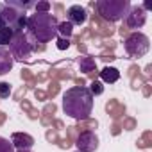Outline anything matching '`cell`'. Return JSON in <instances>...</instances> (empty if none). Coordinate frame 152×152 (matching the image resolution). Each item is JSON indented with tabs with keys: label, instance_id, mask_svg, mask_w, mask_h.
Wrapping results in <instances>:
<instances>
[{
	"label": "cell",
	"instance_id": "6da1fadb",
	"mask_svg": "<svg viewBox=\"0 0 152 152\" xmlns=\"http://www.w3.org/2000/svg\"><path fill=\"white\" fill-rule=\"evenodd\" d=\"M63 109L68 116H72L77 122L86 120L93 109V95L84 86H73L66 90V93L63 95Z\"/></svg>",
	"mask_w": 152,
	"mask_h": 152
},
{
	"label": "cell",
	"instance_id": "7a4b0ae2",
	"mask_svg": "<svg viewBox=\"0 0 152 152\" xmlns=\"http://www.w3.org/2000/svg\"><path fill=\"white\" fill-rule=\"evenodd\" d=\"M32 7V2L20 0H6L0 4V29H11L15 34L27 29V9Z\"/></svg>",
	"mask_w": 152,
	"mask_h": 152
},
{
	"label": "cell",
	"instance_id": "3957f363",
	"mask_svg": "<svg viewBox=\"0 0 152 152\" xmlns=\"http://www.w3.org/2000/svg\"><path fill=\"white\" fill-rule=\"evenodd\" d=\"M57 18L50 13H34L27 18V29H29V39L48 43L57 34Z\"/></svg>",
	"mask_w": 152,
	"mask_h": 152
},
{
	"label": "cell",
	"instance_id": "277c9868",
	"mask_svg": "<svg viewBox=\"0 0 152 152\" xmlns=\"http://www.w3.org/2000/svg\"><path fill=\"white\" fill-rule=\"evenodd\" d=\"M93 7L97 9V15L102 20L113 23L127 16L131 4H129V0H99V2H95Z\"/></svg>",
	"mask_w": 152,
	"mask_h": 152
},
{
	"label": "cell",
	"instance_id": "5b68a950",
	"mask_svg": "<svg viewBox=\"0 0 152 152\" xmlns=\"http://www.w3.org/2000/svg\"><path fill=\"white\" fill-rule=\"evenodd\" d=\"M125 45V52L131 56V57H143L147 52H148V48H150V43H148V38L143 34V32H132V34H129L127 38H125V41H124Z\"/></svg>",
	"mask_w": 152,
	"mask_h": 152
},
{
	"label": "cell",
	"instance_id": "8992f818",
	"mask_svg": "<svg viewBox=\"0 0 152 152\" xmlns=\"http://www.w3.org/2000/svg\"><path fill=\"white\" fill-rule=\"evenodd\" d=\"M9 48H11V56L13 59L16 61H27L32 54V47H31V41L27 38V34L23 32H16L9 43Z\"/></svg>",
	"mask_w": 152,
	"mask_h": 152
},
{
	"label": "cell",
	"instance_id": "52a82bcc",
	"mask_svg": "<svg viewBox=\"0 0 152 152\" xmlns=\"http://www.w3.org/2000/svg\"><path fill=\"white\" fill-rule=\"evenodd\" d=\"M73 145H77L79 152H95L99 148V138L93 131H84L77 134Z\"/></svg>",
	"mask_w": 152,
	"mask_h": 152
},
{
	"label": "cell",
	"instance_id": "ba28073f",
	"mask_svg": "<svg viewBox=\"0 0 152 152\" xmlns=\"http://www.w3.org/2000/svg\"><path fill=\"white\" fill-rule=\"evenodd\" d=\"M90 20H91V27H90V29L93 31V34H95L97 38H111V36L116 32V27H115L113 23L102 20L99 15H91Z\"/></svg>",
	"mask_w": 152,
	"mask_h": 152
},
{
	"label": "cell",
	"instance_id": "9c48e42d",
	"mask_svg": "<svg viewBox=\"0 0 152 152\" xmlns=\"http://www.w3.org/2000/svg\"><path fill=\"white\" fill-rule=\"evenodd\" d=\"M147 22V13L141 9V6H134L129 9L127 16L124 18V25L127 29H141Z\"/></svg>",
	"mask_w": 152,
	"mask_h": 152
},
{
	"label": "cell",
	"instance_id": "30bf717a",
	"mask_svg": "<svg viewBox=\"0 0 152 152\" xmlns=\"http://www.w3.org/2000/svg\"><path fill=\"white\" fill-rule=\"evenodd\" d=\"M66 16H68V22H70L72 25H83V23H86V20H88V13H86V9L81 7V6H72V7H68Z\"/></svg>",
	"mask_w": 152,
	"mask_h": 152
},
{
	"label": "cell",
	"instance_id": "8fae6325",
	"mask_svg": "<svg viewBox=\"0 0 152 152\" xmlns=\"http://www.w3.org/2000/svg\"><path fill=\"white\" fill-rule=\"evenodd\" d=\"M11 143L13 147H16L18 150H29L34 145V138L27 132H13L11 136Z\"/></svg>",
	"mask_w": 152,
	"mask_h": 152
},
{
	"label": "cell",
	"instance_id": "7c38bea8",
	"mask_svg": "<svg viewBox=\"0 0 152 152\" xmlns=\"http://www.w3.org/2000/svg\"><path fill=\"white\" fill-rule=\"evenodd\" d=\"M106 111H107V115H109L115 122H118V120L124 118V115H125V106H124L122 102H118L116 99H111V100L106 102Z\"/></svg>",
	"mask_w": 152,
	"mask_h": 152
},
{
	"label": "cell",
	"instance_id": "4fadbf2b",
	"mask_svg": "<svg viewBox=\"0 0 152 152\" xmlns=\"http://www.w3.org/2000/svg\"><path fill=\"white\" fill-rule=\"evenodd\" d=\"M13 64H15V59H13L11 52L7 48H4V47H0V75L9 73Z\"/></svg>",
	"mask_w": 152,
	"mask_h": 152
},
{
	"label": "cell",
	"instance_id": "5bb4252c",
	"mask_svg": "<svg viewBox=\"0 0 152 152\" xmlns=\"http://www.w3.org/2000/svg\"><path fill=\"white\" fill-rule=\"evenodd\" d=\"M48 77L56 79V81H68V79H73V72L72 68H59V66H54L50 72H48Z\"/></svg>",
	"mask_w": 152,
	"mask_h": 152
},
{
	"label": "cell",
	"instance_id": "9a60e30c",
	"mask_svg": "<svg viewBox=\"0 0 152 152\" xmlns=\"http://www.w3.org/2000/svg\"><path fill=\"white\" fill-rule=\"evenodd\" d=\"M77 134H79V131H77V127H75V125L66 127V138H63V140L59 141V147H61V148H70V147L75 143Z\"/></svg>",
	"mask_w": 152,
	"mask_h": 152
},
{
	"label": "cell",
	"instance_id": "2e32d148",
	"mask_svg": "<svg viewBox=\"0 0 152 152\" xmlns=\"http://www.w3.org/2000/svg\"><path fill=\"white\" fill-rule=\"evenodd\" d=\"M99 75H100V79L104 83H109V84H113V83H116L120 79V72L116 68H113V66H106L102 72H99Z\"/></svg>",
	"mask_w": 152,
	"mask_h": 152
},
{
	"label": "cell",
	"instance_id": "e0dca14e",
	"mask_svg": "<svg viewBox=\"0 0 152 152\" xmlns=\"http://www.w3.org/2000/svg\"><path fill=\"white\" fill-rule=\"evenodd\" d=\"M77 63H79V70L84 72V73H90V72L97 70V63L91 56H81Z\"/></svg>",
	"mask_w": 152,
	"mask_h": 152
},
{
	"label": "cell",
	"instance_id": "ac0fdd59",
	"mask_svg": "<svg viewBox=\"0 0 152 152\" xmlns=\"http://www.w3.org/2000/svg\"><path fill=\"white\" fill-rule=\"evenodd\" d=\"M57 34H61L63 39H70L72 34H73V25L70 22H61L57 25Z\"/></svg>",
	"mask_w": 152,
	"mask_h": 152
},
{
	"label": "cell",
	"instance_id": "d6986e66",
	"mask_svg": "<svg viewBox=\"0 0 152 152\" xmlns=\"http://www.w3.org/2000/svg\"><path fill=\"white\" fill-rule=\"evenodd\" d=\"M75 127H77V131H79V132L93 131V129H97V127H99V122H97V120H91V118H86V120H81Z\"/></svg>",
	"mask_w": 152,
	"mask_h": 152
},
{
	"label": "cell",
	"instance_id": "ffe728a7",
	"mask_svg": "<svg viewBox=\"0 0 152 152\" xmlns=\"http://www.w3.org/2000/svg\"><path fill=\"white\" fill-rule=\"evenodd\" d=\"M20 107L27 113V116L31 118V120H38V116H39V113H38V109H34L27 100H20Z\"/></svg>",
	"mask_w": 152,
	"mask_h": 152
},
{
	"label": "cell",
	"instance_id": "44dd1931",
	"mask_svg": "<svg viewBox=\"0 0 152 152\" xmlns=\"http://www.w3.org/2000/svg\"><path fill=\"white\" fill-rule=\"evenodd\" d=\"M136 145H138V148H148V147H152V132L145 131L141 134V138L136 141Z\"/></svg>",
	"mask_w": 152,
	"mask_h": 152
},
{
	"label": "cell",
	"instance_id": "7402d4cb",
	"mask_svg": "<svg viewBox=\"0 0 152 152\" xmlns=\"http://www.w3.org/2000/svg\"><path fill=\"white\" fill-rule=\"evenodd\" d=\"M20 75H22V79H23V81H27V86H29V88H32V86L38 84V83H36V75H34L29 68H23Z\"/></svg>",
	"mask_w": 152,
	"mask_h": 152
},
{
	"label": "cell",
	"instance_id": "603a6c76",
	"mask_svg": "<svg viewBox=\"0 0 152 152\" xmlns=\"http://www.w3.org/2000/svg\"><path fill=\"white\" fill-rule=\"evenodd\" d=\"M15 32L11 29H0V47H4V45H9L11 39H13Z\"/></svg>",
	"mask_w": 152,
	"mask_h": 152
},
{
	"label": "cell",
	"instance_id": "cb8c5ba5",
	"mask_svg": "<svg viewBox=\"0 0 152 152\" xmlns=\"http://www.w3.org/2000/svg\"><path fill=\"white\" fill-rule=\"evenodd\" d=\"M59 90H61V86H59V81H56V79H52L50 83H48V90H47V97L48 99H54L57 93H59Z\"/></svg>",
	"mask_w": 152,
	"mask_h": 152
},
{
	"label": "cell",
	"instance_id": "d4e9b609",
	"mask_svg": "<svg viewBox=\"0 0 152 152\" xmlns=\"http://www.w3.org/2000/svg\"><path fill=\"white\" fill-rule=\"evenodd\" d=\"M56 111H57V106H56L54 102H48V104H45V107H43V111H41V115H39V116H45V118H54Z\"/></svg>",
	"mask_w": 152,
	"mask_h": 152
},
{
	"label": "cell",
	"instance_id": "484cf974",
	"mask_svg": "<svg viewBox=\"0 0 152 152\" xmlns=\"http://www.w3.org/2000/svg\"><path fill=\"white\" fill-rule=\"evenodd\" d=\"M145 83H147L145 75L138 73V75H134V77L131 79V88H132V90H140V88H143V84H145Z\"/></svg>",
	"mask_w": 152,
	"mask_h": 152
},
{
	"label": "cell",
	"instance_id": "4316f807",
	"mask_svg": "<svg viewBox=\"0 0 152 152\" xmlns=\"http://www.w3.org/2000/svg\"><path fill=\"white\" fill-rule=\"evenodd\" d=\"M99 47H102V48H104V54H107V52H111V54H113V50L116 48V41H113V39H104V41H100V43H99Z\"/></svg>",
	"mask_w": 152,
	"mask_h": 152
},
{
	"label": "cell",
	"instance_id": "83f0119b",
	"mask_svg": "<svg viewBox=\"0 0 152 152\" xmlns=\"http://www.w3.org/2000/svg\"><path fill=\"white\" fill-rule=\"evenodd\" d=\"M122 129H125V131H132V129H136V120L132 118V116H124V120H122Z\"/></svg>",
	"mask_w": 152,
	"mask_h": 152
},
{
	"label": "cell",
	"instance_id": "f1b7e54d",
	"mask_svg": "<svg viewBox=\"0 0 152 152\" xmlns=\"http://www.w3.org/2000/svg\"><path fill=\"white\" fill-rule=\"evenodd\" d=\"M45 138H47V141L56 143V145H59V141H61V138H59V134H57V131H56V129H48V131H47V134H45Z\"/></svg>",
	"mask_w": 152,
	"mask_h": 152
},
{
	"label": "cell",
	"instance_id": "f546056e",
	"mask_svg": "<svg viewBox=\"0 0 152 152\" xmlns=\"http://www.w3.org/2000/svg\"><path fill=\"white\" fill-rule=\"evenodd\" d=\"M0 152H15V147H13V143H11L9 140L2 138V136H0Z\"/></svg>",
	"mask_w": 152,
	"mask_h": 152
},
{
	"label": "cell",
	"instance_id": "4dcf8cb0",
	"mask_svg": "<svg viewBox=\"0 0 152 152\" xmlns=\"http://www.w3.org/2000/svg\"><path fill=\"white\" fill-rule=\"evenodd\" d=\"M88 90H90L91 95H100V93L104 91V86H102V83H99V81H91V86H90Z\"/></svg>",
	"mask_w": 152,
	"mask_h": 152
},
{
	"label": "cell",
	"instance_id": "1f68e13d",
	"mask_svg": "<svg viewBox=\"0 0 152 152\" xmlns=\"http://www.w3.org/2000/svg\"><path fill=\"white\" fill-rule=\"evenodd\" d=\"M11 95V84L9 83H0V99H7Z\"/></svg>",
	"mask_w": 152,
	"mask_h": 152
},
{
	"label": "cell",
	"instance_id": "d6a6232c",
	"mask_svg": "<svg viewBox=\"0 0 152 152\" xmlns=\"http://www.w3.org/2000/svg\"><path fill=\"white\" fill-rule=\"evenodd\" d=\"M29 41H31L32 52H45L47 50V45L45 43H39V41H34V39H29Z\"/></svg>",
	"mask_w": 152,
	"mask_h": 152
},
{
	"label": "cell",
	"instance_id": "836d02e7",
	"mask_svg": "<svg viewBox=\"0 0 152 152\" xmlns=\"http://www.w3.org/2000/svg\"><path fill=\"white\" fill-rule=\"evenodd\" d=\"M34 9H36V13H48L50 4H48V2H38V4L34 6Z\"/></svg>",
	"mask_w": 152,
	"mask_h": 152
},
{
	"label": "cell",
	"instance_id": "e575fe53",
	"mask_svg": "<svg viewBox=\"0 0 152 152\" xmlns=\"http://www.w3.org/2000/svg\"><path fill=\"white\" fill-rule=\"evenodd\" d=\"M29 90H31L29 86H22V88L15 93V100H22V97H25V93H27Z\"/></svg>",
	"mask_w": 152,
	"mask_h": 152
},
{
	"label": "cell",
	"instance_id": "d590c367",
	"mask_svg": "<svg viewBox=\"0 0 152 152\" xmlns=\"http://www.w3.org/2000/svg\"><path fill=\"white\" fill-rule=\"evenodd\" d=\"M68 47H70V39H63V38L57 39V48L59 50H66Z\"/></svg>",
	"mask_w": 152,
	"mask_h": 152
},
{
	"label": "cell",
	"instance_id": "8d00e7d4",
	"mask_svg": "<svg viewBox=\"0 0 152 152\" xmlns=\"http://www.w3.org/2000/svg\"><path fill=\"white\" fill-rule=\"evenodd\" d=\"M138 73H140V68H138V64H131V66H129V70H127V75H129V77L132 79L134 75H138Z\"/></svg>",
	"mask_w": 152,
	"mask_h": 152
},
{
	"label": "cell",
	"instance_id": "74e56055",
	"mask_svg": "<svg viewBox=\"0 0 152 152\" xmlns=\"http://www.w3.org/2000/svg\"><path fill=\"white\" fill-rule=\"evenodd\" d=\"M122 132V125H120V122H115L113 125H111V134L113 136H118Z\"/></svg>",
	"mask_w": 152,
	"mask_h": 152
},
{
	"label": "cell",
	"instance_id": "f35d334b",
	"mask_svg": "<svg viewBox=\"0 0 152 152\" xmlns=\"http://www.w3.org/2000/svg\"><path fill=\"white\" fill-rule=\"evenodd\" d=\"M34 97H36V100H47L48 97H47V91H43V90H36L34 91Z\"/></svg>",
	"mask_w": 152,
	"mask_h": 152
},
{
	"label": "cell",
	"instance_id": "ab89813d",
	"mask_svg": "<svg viewBox=\"0 0 152 152\" xmlns=\"http://www.w3.org/2000/svg\"><path fill=\"white\" fill-rule=\"evenodd\" d=\"M150 95H152V84L145 83L143 84V97H150Z\"/></svg>",
	"mask_w": 152,
	"mask_h": 152
},
{
	"label": "cell",
	"instance_id": "60d3db41",
	"mask_svg": "<svg viewBox=\"0 0 152 152\" xmlns=\"http://www.w3.org/2000/svg\"><path fill=\"white\" fill-rule=\"evenodd\" d=\"M52 129H56V131H61V129H64V124L61 122V120H52Z\"/></svg>",
	"mask_w": 152,
	"mask_h": 152
},
{
	"label": "cell",
	"instance_id": "b9f144b4",
	"mask_svg": "<svg viewBox=\"0 0 152 152\" xmlns=\"http://www.w3.org/2000/svg\"><path fill=\"white\" fill-rule=\"evenodd\" d=\"M47 79H48V72H43V73L36 75V83H45Z\"/></svg>",
	"mask_w": 152,
	"mask_h": 152
},
{
	"label": "cell",
	"instance_id": "7bdbcfd3",
	"mask_svg": "<svg viewBox=\"0 0 152 152\" xmlns=\"http://www.w3.org/2000/svg\"><path fill=\"white\" fill-rule=\"evenodd\" d=\"M73 83H75V86L83 88V86L86 84V79H84V77H73Z\"/></svg>",
	"mask_w": 152,
	"mask_h": 152
},
{
	"label": "cell",
	"instance_id": "ee69618b",
	"mask_svg": "<svg viewBox=\"0 0 152 152\" xmlns=\"http://www.w3.org/2000/svg\"><path fill=\"white\" fill-rule=\"evenodd\" d=\"M100 59H102L104 63H109V61H115L116 57H115L113 54H102V56H100Z\"/></svg>",
	"mask_w": 152,
	"mask_h": 152
},
{
	"label": "cell",
	"instance_id": "f6af8a7d",
	"mask_svg": "<svg viewBox=\"0 0 152 152\" xmlns=\"http://www.w3.org/2000/svg\"><path fill=\"white\" fill-rule=\"evenodd\" d=\"M54 9H56V13H57V15H63V13H64V6H63V4H56V6H54Z\"/></svg>",
	"mask_w": 152,
	"mask_h": 152
},
{
	"label": "cell",
	"instance_id": "bcb514c9",
	"mask_svg": "<svg viewBox=\"0 0 152 152\" xmlns=\"http://www.w3.org/2000/svg\"><path fill=\"white\" fill-rule=\"evenodd\" d=\"M118 32H120V36H125V38H127V36H129V29H127V27H125V25H122V27H120V29H118Z\"/></svg>",
	"mask_w": 152,
	"mask_h": 152
},
{
	"label": "cell",
	"instance_id": "7dc6e473",
	"mask_svg": "<svg viewBox=\"0 0 152 152\" xmlns=\"http://www.w3.org/2000/svg\"><path fill=\"white\" fill-rule=\"evenodd\" d=\"M97 75H99V72H97V70H93V72H90V73H88V79L97 81Z\"/></svg>",
	"mask_w": 152,
	"mask_h": 152
},
{
	"label": "cell",
	"instance_id": "c3c4849f",
	"mask_svg": "<svg viewBox=\"0 0 152 152\" xmlns=\"http://www.w3.org/2000/svg\"><path fill=\"white\" fill-rule=\"evenodd\" d=\"M6 118H7V115H6L4 111H0V125H4V122H6Z\"/></svg>",
	"mask_w": 152,
	"mask_h": 152
},
{
	"label": "cell",
	"instance_id": "681fc988",
	"mask_svg": "<svg viewBox=\"0 0 152 152\" xmlns=\"http://www.w3.org/2000/svg\"><path fill=\"white\" fill-rule=\"evenodd\" d=\"M150 70H152V64H147V66H145V73L150 75Z\"/></svg>",
	"mask_w": 152,
	"mask_h": 152
},
{
	"label": "cell",
	"instance_id": "f907efd6",
	"mask_svg": "<svg viewBox=\"0 0 152 152\" xmlns=\"http://www.w3.org/2000/svg\"><path fill=\"white\" fill-rule=\"evenodd\" d=\"M18 152H31V150H18Z\"/></svg>",
	"mask_w": 152,
	"mask_h": 152
},
{
	"label": "cell",
	"instance_id": "816d5d0a",
	"mask_svg": "<svg viewBox=\"0 0 152 152\" xmlns=\"http://www.w3.org/2000/svg\"><path fill=\"white\" fill-rule=\"evenodd\" d=\"M77 152H79V150H77Z\"/></svg>",
	"mask_w": 152,
	"mask_h": 152
}]
</instances>
